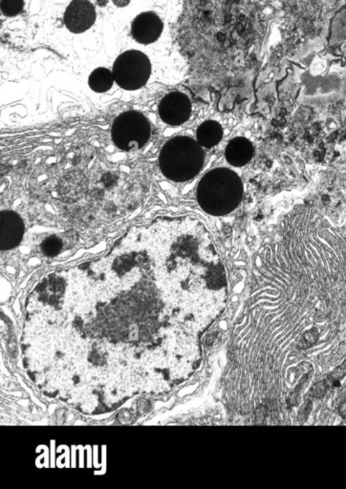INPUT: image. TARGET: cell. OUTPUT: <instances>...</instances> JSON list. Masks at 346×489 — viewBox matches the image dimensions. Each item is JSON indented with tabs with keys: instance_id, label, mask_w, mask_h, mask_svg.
I'll return each instance as SVG.
<instances>
[{
	"instance_id": "7",
	"label": "cell",
	"mask_w": 346,
	"mask_h": 489,
	"mask_svg": "<svg viewBox=\"0 0 346 489\" xmlns=\"http://www.w3.org/2000/svg\"><path fill=\"white\" fill-rule=\"evenodd\" d=\"M96 20V10L88 0H72L63 15L65 27L74 33L91 29Z\"/></svg>"
},
{
	"instance_id": "2",
	"label": "cell",
	"mask_w": 346,
	"mask_h": 489,
	"mask_svg": "<svg viewBox=\"0 0 346 489\" xmlns=\"http://www.w3.org/2000/svg\"><path fill=\"white\" fill-rule=\"evenodd\" d=\"M244 187L240 177L227 167H217L202 177L197 185V202L212 216L233 212L242 201Z\"/></svg>"
},
{
	"instance_id": "4",
	"label": "cell",
	"mask_w": 346,
	"mask_h": 489,
	"mask_svg": "<svg viewBox=\"0 0 346 489\" xmlns=\"http://www.w3.org/2000/svg\"><path fill=\"white\" fill-rule=\"evenodd\" d=\"M150 121L137 110L120 113L112 123V141L123 151L137 150L143 148L150 141Z\"/></svg>"
},
{
	"instance_id": "1",
	"label": "cell",
	"mask_w": 346,
	"mask_h": 489,
	"mask_svg": "<svg viewBox=\"0 0 346 489\" xmlns=\"http://www.w3.org/2000/svg\"><path fill=\"white\" fill-rule=\"evenodd\" d=\"M128 234L145 252L156 282L165 292L182 295L224 292V265L201 221L189 216L160 217Z\"/></svg>"
},
{
	"instance_id": "15",
	"label": "cell",
	"mask_w": 346,
	"mask_h": 489,
	"mask_svg": "<svg viewBox=\"0 0 346 489\" xmlns=\"http://www.w3.org/2000/svg\"><path fill=\"white\" fill-rule=\"evenodd\" d=\"M317 339H319V332L316 329H312V330L306 331L302 334L301 341L299 344H301V348H309L317 343Z\"/></svg>"
},
{
	"instance_id": "17",
	"label": "cell",
	"mask_w": 346,
	"mask_h": 489,
	"mask_svg": "<svg viewBox=\"0 0 346 489\" xmlns=\"http://www.w3.org/2000/svg\"><path fill=\"white\" fill-rule=\"evenodd\" d=\"M346 375V362L345 364L340 365V366L336 368L334 371L330 375V380L332 382H339Z\"/></svg>"
},
{
	"instance_id": "20",
	"label": "cell",
	"mask_w": 346,
	"mask_h": 489,
	"mask_svg": "<svg viewBox=\"0 0 346 489\" xmlns=\"http://www.w3.org/2000/svg\"><path fill=\"white\" fill-rule=\"evenodd\" d=\"M289 403L292 406H296L299 403V394L297 392L292 394L291 397L289 398Z\"/></svg>"
},
{
	"instance_id": "18",
	"label": "cell",
	"mask_w": 346,
	"mask_h": 489,
	"mask_svg": "<svg viewBox=\"0 0 346 489\" xmlns=\"http://www.w3.org/2000/svg\"><path fill=\"white\" fill-rule=\"evenodd\" d=\"M266 416V409L264 406H260L258 408L255 412V421L256 424H261L263 423L264 419H265Z\"/></svg>"
},
{
	"instance_id": "5",
	"label": "cell",
	"mask_w": 346,
	"mask_h": 489,
	"mask_svg": "<svg viewBox=\"0 0 346 489\" xmlns=\"http://www.w3.org/2000/svg\"><path fill=\"white\" fill-rule=\"evenodd\" d=\"M112 73L120 88L135 91L145 86L150 79V59L141 51L128 50L118 56Z\"/></svg>"
},
{
	"instance_id": "13",
	"label": "cell",
	"mask_w": 346,
	"mask_h": 489,
	"mask_svg": "<svg viewBox=\"0 0 346 489\" xmlns=\"http://www.w3.org/2000/svg\"><path fill=\"white\" fill-rule=\"evenodd\" d=\"M63 243L57 235H50L40 244L42 254L48 257L57 256L63 249Z\"/></svg>"
},
{
	"instance_id": "11",
	"label": "cell",
	"mask_w": 346,
	"mask_h": 489,
	"mask_svg": "<svg viewBox=\"0 0 346 489\" xmlns=\"http://www.w3.org/2000/svg\"><path fill=\"white\" fill-rule=\"evenodd\" d=\"M223 137L222 126L215 121H206L196 130V141L205 148H212L219 145Z\"/></svg>"
},
{
	"instance_id": "9",
	"label": "cell",
	"mask_w": 346,
	"mask_h": 489,
	"mask_svg": "<svg viewBox=\"0 0 346 489\" xmlns=\"http://www.w3.org/2000/svg\"><path fill=\"white\" fill-rule=\"evenodd\" d=\"M162 20L155 12H145L138 15L132 22V35L141 45H150L162 35Z\"/></svg>"
},
{
	"instance_id": "3",
	"label": "cell",
	"mask_w": 346,
	"mask_h": 489,
	"mask_svg": "<svg viewBox=\"0 0 346 489\" xmlns=\"http://www.w3.org/2000/svg\"><path fill=\"white\" fill-rule=\"evenodd\" d=\"M203 146L189 136H176L166 141L159 154V166L171 181L183 183L196 178L203 169Z\"/></svg>"
},
{
	"instance_id": "19",
	"label": "cell",
	"mask_w": 346,
	"mask_h": 489,
	"mask_svg": "<svg viewBox=\"0 0 346 489\" xmlns=\"http://www.w3.org/2000/svg\"><path fill=\"white\" fill-rule=\"evenodd\" d=\"M115 6L123 8L130 3V0H112Z\"/></svg>"
},
{
	"instance_id": "6",
	"label": "cell",
	"mask_w": 346,
	"mask_h": 489,
	"mask_svg": "<svg viewBox=\"0 0 346 489\" xmlns=\"http://www.w3.org/2000/svg\"><path fill=\"white\" fill-rule=\"evenodd\" d=\"M160 119L166 125L179 126L189 119L191 115V102L184 93H168L161 100L158 107Z\"/></svg>"
},
{
	"instance_id": "16",
	"label": "cell",
	"mask_w": 346,
	"mask_h": 489,
	"mask_svg": "<svg viewBox=\"0 0 346 489\" xmlns=\"http://www.w3.org/2000/svg\"><path fill=\"white\" fill-rule=\"evenodd\" d=\"M327 392V385L324 382H317L312 386L311 393L313 397L317 398H324Z\"/></svg>"
},
{
	"instance_id": "12",
	"label": "cell",
	"mask_w": 346,
	"mask_h": 489,
	"mask_svg": "<svg viewBox=\"0 0 346 489\" xmlns=\"http://www.w3.org/2000/svg\"><path fill=\"white\" fill-rule=\"evenodd\" d=\"M113 73L104 67L95 69L88 79L89 87L96 93H106L112 88L114 84Z\"/></svg>"
},
{
	"instance_id": "8",
	"label": "cell",
	"mask_w": 346,
	"mask_h": 489,
	"mask_svg": "<svg viewBox=\"0 0 346 489\" xmlns=\"http://www.w3.org/2000/svg\"><path fill=\"white\" fill-rule=\"evenodd\" d=\"M25 225L19 213L14 210H2L0 215V249L11 251L22 241Z\"/></svg>"
},
{
	"instance_id": "14",
	"label": "cell",
	"mask_w": 346,
	"mask_h": 489,
	"mask_svg": "<svg viewBox=\"0 0 346 489\" xmlns=\"http://www.w3.org/2000/svg\"><path fill=\"white\" fill-rule=\"evenodd\" d=\"M0 7H1L2 14L5 17H15L23 11L24 0H1Z\"/></svg>"
},
{
	"instance_id": "10",
	"label": "cell",
	"mask_w": 346,
	"mask_h": 489,
	"mask_svg": "<svg viewBox=\"0 0 346 489\" xmlns=\"http://www.w3.org/2000/svg\"><path fill=\"white\" fill-rule=\"evenodd\" d=\"M253 153L255 149L250 141L244 137H237L228 143L225 157L230 166L240 167L252 160Z\"/></svg>"
},
{
	"instance_id": "21",
	"label": "cell",
	"mask_w": 346,
	"mask_h": 489,
	"mask_svg": "<svg viewBox=\"0 0 346 489\" xmlns=\"http://www.w3.org/2000/svg\"><path fill=\"white\" fill-rule=\"evenodd\" d=\"M339 412H340V415L342 416V418L343 419H345L346 421V401H343L342 404L340 405L339 408Z\"/></svg>"
}]
</instances>
